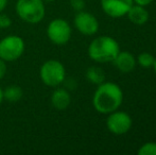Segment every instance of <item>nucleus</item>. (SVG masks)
Listing matches in <instances>:
<instances>
[{
    "label": "nucleus",
    "instance_id": "nucleus-1",
    "mask_svg": "<svg viewBox=\"0 0 156 155\" xmlns=\"http://www.w3.org/2000/svg\"><path fill=\"white\" fill-rule=\"evenodd\" d=\"M122 101V89L113 82H103L98 85L93 97L94 107L100 114H109L117 111Z\"/></svg>",
    "mask_w": 156,
    "mask_h": 155
},
{
    "label": "nucleus",
    "instance_id": "nucleus-2",
    "mask_svg": "<svg viewBox=\"0 0 156 155\" xmlns=\"http://www.w3.org/2000/svg\"><path fill=\"white\" fill-rule=\"evenodd\" d=\"M120 52L118 41L111 36H99L88 46V55L94 62H113Z\"/></svg>",
    "mask_w": 156,
    "mask_h": 155
},
{
    "label": "nucleus",
    "instance_id": "nucleus-3",
    "mask_svg": "<svg viewBox=\"0 0 156 155\" xmlns=\"http://www.w3.org/2000/svg\"><path fill=\"white\" fill-rule=\"evenodd\" d=\"M15 11L21 20L30 25L39 23L46 15L45 2L43 0H17Z\"/></svg>",
    "mask_w": 156,
    "mask_h": 155
},
{
    "label": "nucleus",
    "instance_id": "nucleus-4",
    "mask_svg": "<svg viewBox=\"0 0 156 155\" xmlns=\"http://www.w3.org/2000/svg\"><path fill=\"white\" fill-rule=\"evenodd\" d=\"M39 78L48 87H58L66 78L65 67L58 60H48L41 66Z\"/></svg>",
    "mask_w": 156,
    "mask_h": 155
},
{
    "label": "nucleus",
    "instance_id": "nucleus-5",
    "mask_svg": "<svg viewBox=\"0 0 156 155\" xmlns=\"http://www.w3.org/2000/svg\"><path fill=\"white\" fill-rule=\"evenodd\" d=\"M26 49L25 41L18 35H8L0 41V58L5 62L17 61Z\"/></svg>",
    "mask_w": 156,
    "mask_h": 155
},
{
    "label": "nucleus",
    "instance_id": "nucleus-6",
    "mask_svg": "<svg viewBox=\"0 0 156 155\" xmlns=\"http://www.w3.org/2000/svg\"><path fill=\"white\" fill-rule=\"evenodd\" d=\"M72 30L69 23L63 18H55L47 26V36L52 44L64 46L71 38Z\"/></svg>",
    "mask_w": 156,
    "mask_h": 155
},
{
    "label": "nucleus",
    "instance_id": "nucleus-7",
    "mask_svg": "<svg viewBox=\"0 0 156 155\" xmlns=\"http://www.w3.org/2000/svg\"><path fill=\"white\" fill-rule=\"evenodd\" d=\"M133 120L131 116L125 112H115L109 113L106 120V126L111 133L115 135H123L127 133L132 128Z\"/></svg>",
    "mask_w": 156,
    "mask_h": 155
},
{
    "label": "nucleus",
    "instance_id": "nucleus-8",
    "mask_svg": "<svg viewBox=\"0 0 156 155\" xmlns=\"http://www.w3.org/2000/svg\"><path fill=\"white\" fill-rule=\"evenodd\" d=\"M76 29L83 35H94L99 30V21L93 14L84 10L76 12L73 19Z\"/></svg>",
    "mask_w": 156,
    "mask_h": 155
},
{
    "label": "nucleus",
    "instance_id": "nucleus-9",
    "mask_svg": "<svg viewBox=\"0 0 156 155\" xmlns=\"http://www.w3.org/2000/svg\"><path fill=\"white\" fill-rule=\"evenodd\" d=\"M133 3V0H101V8L106 15L119 18L126 15Z\"/></svg>",
    "mask_w": 156,
    "mask_h": 155
},
{
    "label": "nucleus",
    "instance_id": "nucleus-10",
    "mask_svg": "<svg viewBox=\"0 0 156 155\" xmlns=\"http://www.w3.org/2000/svg\"><path fill=\"white\" fill-rule=\"evenodd\" d=\"M50 101H51V104L54 108L58 111H64L70 105L71 96H70L68 89L58 86L52 93Z\"/></svg>",
    "mask_w": 156,
    "mask_h": 155
},
{
    "label": "nucleus",
    "instance_id": "nucleus-11",
    "mask_svg": "<svg viewBox=\"0 0 156 155\" xmlns=\"http://www.w3.org/2000/svg\"><path fill=\"white\" fill-rule=\"evenodd\" d=\"M113 62L115 63L116 67H117L121 72H124V73H129V72H131V71H133L136 64H137L136 58H134L133 54L129 51H122V52L120 51Z\"/></svg>",
    "mask_w": 156,
    "mask_h": 155
},
{
    "label": "nucleus",
    "instance_id": "nucleus-12",
    "mask_svg": "<svg viewBox=\"0 0 156 155\" xmlns=\"http://www.w3.org/2000/svg\"><path fill=\"white\" fill-rule=\"evenodd\" d=\"M127 17H129V21L137 26H142L149 20V12L147 11V9L142 5H132L129 8V10L126 13Z\"/></svg>",
    "mask_w": 156,
    "mask_h": 155
},
{
    "label": "nucleus",
    "instance_id": "nucleus-13",
    "mask_svg": "<svg viewBox=\"0 0 156 155\" xmlns=\"http://www.w3.org/2000/svg\"><path fill=\"white\" fill-rule=\"evenodd\" d=\"M23 91L20 86L18 85H10L3 90V99L9 102H18L23 98Z\"/></svg>",
    "mask_w": 156,
    "mask_h": 155
},
{
    "label": "nucleus",
    "instance_id": "nucleus-14",
    "mask_svg": "<svg viewBox=\"0 0 156 155\" xmlns=\"http://www.w3.org/2000/svg\"><path fill=\"white\" fill-rule=\"evenodd\" d=\"M86 79L89 81L90 83H93L94 85H100L101 83L104 82L105 80V73L104 71L101 68L97 66H91L89 67L86 70Z\"/></svg>",
    "mask_w": 156,
    "mask_h": 155
},
{
    "label": "nucleus",
    "instance_id": "nucleus-15",
    "mask_svg": "<svg viewBox=\"0 0 156 155\" xmlns=\"http://www.w3.org/2000/svg\"><path fill=\"white\" fill-rule=\"evenodd\" d=\"M136 62L144 68H149V67H152L153 62H154V56L149 52H142L138 55Z\"/></svg>",
    "mask_w": 156,
    "mask_h": 155
},
{
    "label": "nucleus",
    "instance_id": "nucleus-16",
    "mask_svg": "<svg viewBox=\"0 0 156 155\" xmlns=\"http://www.w3.org/2000/svg\"><path fill=\"white\" fill-rule=\"evenodd\" d=\"M138 155H156V143H147L137 151Z\"/></svg>",
    "mask_w": 156,
    "mask_h": 155
},
{
    "label": "nucleus",
    "instance_id": "nucleus-17",
    "mask_svg": "<svg viewBox=\"0 0 156 155\" xmlns=\"http://www.w3.org/2000/svg\"><path fill=\"white\" fill-rule=\"evenodd\" d=\"M12 25V19L9 15L0 13V29H6Z\"/></svg>",
    "mask_w": 156,
    "mask_h": 155
},
{
    "label": "nucleus",
    "instance_id": "nucleus-18",
    "mask_svg": "<svg viewBox=\"0 0 156 155\" xmlns=\"http://www.w3.org/2000/svg\"><path fill=\"white\" fill-rule=\"evenodd\" d=\"M70 5L76 12H80L85 9V0H69Z\"/></svg>",
    "mask_w": 156,
    "mask_h": 155
},
{
    "label": "nucleus",
    "instance_id": "nucleus-19",
    "mask_svg": "<svg viewBox=\"0 0 156 155\" xmlns=\"http://www.w3.org/2000/svg\"><path fill=\"white\" fill-rule=\"evenodd\" d=\"M63 83L65 84L66 89H76V82L72 78H69V79L65 78Z\"/></svg>",
    "mask_w": 156,
    "mask_h": 155
},
{
    "label": "nucleus",
    "instance_id": "nucleus-20",
    "mask_svg": "<svg viewBox=\"0 0 156 155\" xmlns=\"http://www.w3.org/2000/svg\"><path fill=\"white\" fill-rule=\"evenodd\" d=\"M6 69H8V67H6V62L2 60V58H0V80L3 79L4 76L6 75Z\"/></svg>",
    "mask_w": 156,
    "mask_h": 155
},
{
    "label": "nucleus",
    "instance_id": "nucleus-21",
    "mask_svg": "<svg viewBox=\"0 0 156 155\" xmlns=\"http://www.w3.org/2000/svg\"><path fill=\"white\" fill-rule=\"evenodd\" d=\"M136 4L138 5H142V6H146V5H149L153 0H133Z\"/></svg>",
    "mask_w": 156,
    "mask_h": 155
},
{
    "label": "nucleus",
    "instance_id": "nucleus-22",
    "mask_svg": "<svg viewBox=\"0 0 156 155\" xmlns=\"http://www.w3.org/2000/svg\"><path fill=\"white\" fill-rule=\"evenodd\" d=\"M9 0H0V13H2L5 10L6 5H8Z\"/></svg>",
    "mask_w": 156,
    "mask_h": 155
},
{
    "label": "nucleus",
    "instance_id": "nucleus-23",
    "mask_svg": "<svg viewBox=\"0 0 156 155\" xmlns=\"http://www.w3.org/2000/svg\"><path fill=\"white\" fill-rule=\"evenodd\" d=\"M3 89L0 87V104L2 103V101H3Z\"/></svg>",
    "mask_w": 156,
    "mask_h": 155
},
{
    "label": "nucleus",
    "instance_id": "nucleus-24",
    "mask_svg": "<svg viewBox=\"0 0 156 155\" xmlns=\"http://www.w3.org/2000/svg\"><path fill=\"white\" fill-rule=\"evenodd\" d=\"M153 68H154V71H155V73H156V58H154V62H153Z\"/></svg>",
    "mask_w": 156,
    "mask_h": 155
},
{
    "label": "nucleus",
    "instance_id": "nucleus-25",
    "mask_svg": "<svg viewBox=\"0 0 156 155\" xmlns=\"http://www.w3.org/2000/svg\"><path fill=\"white\" fill-rule=\"evenodd\" d=\"M45 3H50V2H53V1H55V0H43Z\"/></svg>",
    "mask_w": 156,
    "mask_h": 155
}]
</instances>
